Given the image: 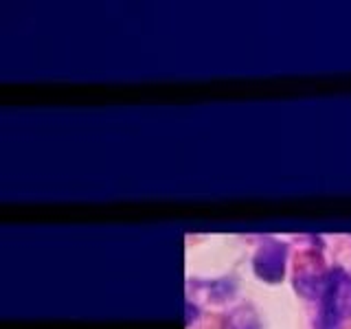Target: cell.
I'll return each mask as SVG.
<instances>
[{
	"instance_id": "6da1fadb",
	"label": "cell",
	"mask_w": 351,
	"mask_h": 329,
	"mask_svg": "<svg viewBox=\"0 0 351 329\" xmlns=\"http://www.w3.org/2000/svg\"><path fill=\"white\" fill-rule=\"evenodd\" d=\"M351 316V277L345 270L327 274L321 307V329H338L343 318Z\"/></svg>"
},
{
	"instance_id": "7a4b0ae2",
	"label": "cell",
	"mask_w": 351,
	"mask_h": 329,
	"mask_svg": "<svg viewBox=\"0 0 351 329\" xmlns=\"http://www.w3.org/2000/svg\"><path fill=\"white\" fill-rule=\"evenodd\" d=\"M252 268H255L257 277L263 281H268V283L281 281L283 270H285V246L281 241H266V244L257 250Z\"/></svg>"
}]
</instances>
